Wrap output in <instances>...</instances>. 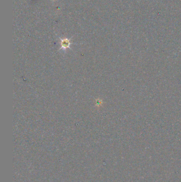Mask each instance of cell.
<instances>
[{"instance_id":"6da1fadb","label":"cell","mask_w":181,"mask_h":182,"mask_svg":"<svg viewBox=\"0 0 181 182\" xmlns=\"http://www.w3.org/2000/svg\"><path fill=\"white\" fill-rule=\"evenodd\" d=\"M72 38V37L70 39H68V38L61 39V37H59V39H60V41H61V46L60 49H59L58 51L63 50V51H66V50L67 49H71L70 46L72 44V43L71 42Z\"/></svg>"},{"instance_id":"7a4b0ae2","label":"cell","mask_w":181,"mask_h":182,"mask_svg":"<svg viewBox=\"0 0 181 182\" xmlns=\"http://www.w3.org/2000/svg\"><path fill=\"white\" fill-rule=\"evenodd\" d=\"M96 104L98 106H99L100 105H101L102 104V101L100 100H99V99H98L96 100Z\"/></svg>"}]
</instances>
